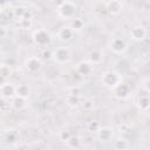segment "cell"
Masks as SVG:
<instances>
[{
	"label": "cell",
	"mask_w": 150,
	"mask_h": 150,
	"mask_svg": "<svg viewBox=\"0 0 150 150\" xmlns=\"http://www.w3.org/2000/svg\"><path fill=\"white\" fill-rule=\"evenodd\" d=\"M102 82L104 83V86L112 88L114 86H116L118 83V75L114 71H107L102 76Z\"/></svg>",
	"instance_id": "cell-1"
},
{
	"label": "cell",
	"mask_w": 150,
	"mask_h": 150,
	"mask_svg": "<svg viewBox=\"0 0 150 150\" xmlns=\"http://www.w3.org/2000/svg\"><path fill=\"white\" fill-rule=\"evenodd\" d=\"M75 13V6L70 2H63L61 6H60V14L64 18H69L73 14Z\"/></svg>",
	"instance_id": "cell-2"
},
{
	"label": "cell",
	"mask_w": 150,
	"mask_h": 150,
	"mask_svg": "<svg viewBox=\"0 0 150 150\" xmlns=\"http://www.w3.org/2000/svg\"><path fill=\"white\" fill-rule=\"evenodd\" d=\"M114 90H115V95L120 98H124L129 94V87L122 82H118L116 86H114Z\"/></svg>",
	"instance_id": "cell-3"
},
{
	"label": "cell",
	"mask_w": 150,
	"mask_h": 150,
	"mask_svg": "<svg viewBox=\"0 0 150 150\" xmlns=\"http://www.w3.org/2000/svg\"><path fill=\"white\" fill-rule=\"evenodd\" d=\"M145 35H146V30L144 29L143 26H136L130 32V36L134 40H142L145 38Z\"/></svg>",
	"instance_id": "cell-4"
},
{
	"label": "cell",
	"mask_w": 150,
	"mask_h": 150,
	"mask_svg": "<svg viewBox=\"0 0 150 150\" xmlns=\"http://www.w3.org/2000/svg\"><path fill=\"white\" fill-rule=\"evenodd\" d=\"M125 48H127V46H125V43H124V41L122 39H115L111 42V49L117 54L123 53L125 50Z\"/></svg>",
	"instance_id": "cell-5"
},
{
	"label": "cell",
	"mask_w": 150,
	"mask_h": 150,
	"mask_svg": "<svg viewBox=\"0 0 150 150\" xmlns=\"http://www.w3.org/2000/svg\"><path fill=\"white\" fill-rule=\"evenodd\" d=\"M68 57H69V52H68V49H66L64 47H61V48H59L56 52H55V59L59 61V62H66L67 60H68Z\"/></svg>",
	"instance_id": "cell-6"
},
{
	"label": "cell",
	"mask_w": 150,
	"mask_h": 150,
	"mask_svg": "<svg viewBox=\"0 0 150 150\" xmlns=\"http://www.w3.org/2000/svg\"><path fill=\"white\" fill-rule=\"evenodd\" d=\"M40 66H41V62H40V60H39L38 57H29V59L27 60V62H26V67H27V69L30 70V71L38 70V69L40 68Z\"/></svg>",
	"instance_id": "cell-7"
},
{
	"label": "cell",
	"mask_w": 150,
	"mask_h": 150,
	"mask_svg": "<svg viewBox=\"0 0 150 150\" xmlns=\"http://www.w3.org/2000/svg\"><path fill=\"white\" fill-rule=\"evenodd\" d=\"M34 40L39 43V45H45L48 41V34L43 30H38L34 34Z\"/></svg>",
	"instance_id": "cell-8"
},
{
	"label": "cell",
	"mask_w": 150,
	"mask_h": 150,
	"mask_svg": "<svg viewBox=\"0 0 150 150\" xmlns=\"http://www.w3.org/2000/svg\"><path fill=\"white\" fill-rule=\"evenodd\" d=\"M1 93H2V95H4L5 97H11V96H13V94L15 93V88H14L13 86L6 83V84H2V86H1Z\"/></svg>",
	"instance_id": "cell-9"
},
{
	"label": "cell",
	"mask_w": 150,
	"mask_h": 150,
	"mask_svg": "<svg viewBox=\"0 0 150 150\" xmlns=\"http://www.w3.org/2000/svg\"><path fill=\"white\" fill-rule=\"evenodd\" d=\"M108 9H109L111 13L117 14V13L121 12V9H122V5H121L120 1H117V0H112V1L109 2V5H108Z\"/></svg>",
	"instance_id": "cell-10"
},
{
	"label": "cell",
	"mask_w": 150,
	"mask_h": 150,
	"mask_svg": "<svg viewBox=\"0 0 150 150\" xmlns=\"http://www.w3.org/2000/svg\"><path fill=\"white\" fill-rule=\"evenodd\" d=\"M59 36H60L62 40H69V39L73 36V30H71V28H69V27H63V28H61L60 32H59Z\"/></svg>",
	"instance_id": "cell-11"
},
{
	"label": "cell",
	"mask_w": 150,
	"mask_h": 150,
	"mask_svg": "<svg viewBox=\"0 0 150 150\" xmlns=\"http://www.w3.org/2000/svg\"><path fill=\"white\" fill-rule=\"evenodd\" d=\"M77 70H79L82 75H87V74H89V73L91 71V67H90V64H89L88 62H82V63L79 64Z\"/></svg>",
	"instance_id": "cell-12"
},
{
	"label": "cell",
	"mask_w": 150,
	"mask_h": 150,
	"mask_svg": "<svg viewBox=\"0 0 150 150\" xmlns=\"http://www.w3.org/2000/svg\"><path fill=\"white\" fill-rule=\"evenodd\" d=\"M98 132H100V134H98V135H100V138L103 139V141H108V139H110V137H111V135H112V132H111V130H110L109 128L101 129Z\"/></svg>",
	"instance_id": "cell-13"
},
{
	"label": "cell",
	"mask_w": 150,
	"mask_h": 150,
	"mask_svg": "<svg viewBox=\"0 0 150 150\" xmlns=\"http://www.w3.org/2000/svg\"><path fill=\"white\" fill-rule=\"evenodd\" d=\"M16 94H18V96L27 97V96H28V94H29V89H28V87H27V86L21 84V86H19V87L16 88Z\"/></svg>",
	"instance_id": "cell-14"
},
{
	"label": "cell",
	"mask_w": 150,
	"mask_h": 150,
	"mask_svg": "<svg viewBox=\"0 0 150 150\" xmlns=\"http://www.w3.org/2000/svg\"><path fill=\"white\" fill-rule=\"evenodd\" d=\"M138 103H139V107H141L142 110H144V111L148 110V108H149V100H148V96H146V95H145V96H142V97L139 98Z\"/></svg>",
	"instance_id": "cell-15"
},
{
	"label": "cell",
	"mask_w": 150,
	"mask_h": 150,
	"mask_svg": "<svg viewBox=\"0 0 150 150\" xmlns=\"http://www.w3.org/2000/svg\"><path fill=\"white\" fill-rule=\"evenodd\" d=\"M101 59H102V55H101V53L98 50H94V52L90 53V60L94 63H98L101 61Z\"/></svg>",
	"instance_id": "cell-16"
},
{
	"label": "cell",
	"mask_w": 150,
	"mask_h": 150,
	"mask_svg": "<svg viewBox=\"0 0 150 150\" xmlns=\"http://www.w3.org/2000/svg\"><path fill=\"white\" fill-rule=\"evenodd\" d=\"M0 75L2 77H6L7 75H9V68L7 66H1L0 67Z\"/></svg>",
	"instance_id": "cell-17"
},
{
	"label": "cell",
	"mask_w": 150,
	"mask_h": 150,
	"mask_svg": "<svg viewBox=\"0 0 150 150\" xmlns=\"http://www.w3.org/2000/svg\"><path fill=\"white\" fill-rule=\"evenodd\" d=\"M73 27H74V29H81V27H82V21L79 20V19H75V20L73 21Z\"/></svg>",
	"instance_id": "cell-18"
},
{
	"label": "cell",
	"mask_w": 150,
	"mask_h": 150,
	"mask_svg": "<svg viewBox=\"0 0 150 150\" xmlns=\"http://www.w3.org/2000/svg\"><path fill=\"white\" fill-rule=\"evenodd\" d=\"M6 35V30L4 29V28H0V38H2V36H5Z\"/></svg>",
	"instance_id": "cell-19"
}]
</instances>
